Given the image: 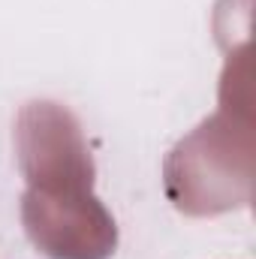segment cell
Wrapping results in <instances>:
<instances>
[]
</instances>
